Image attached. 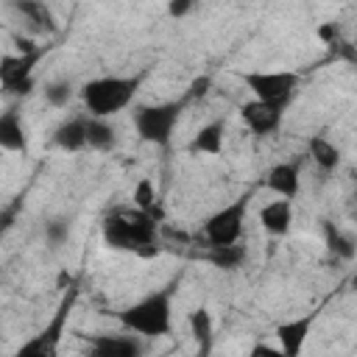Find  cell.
Instances as JSON below:
<instances>
[{
  "label": "cell",
  "instance_id": "1",
  "mask_svg": "<svg viewBox=\"0 0 357 357\" xmlns=\"http://www.w3.org/2000/svg\"><path fill=\"white\" fill-rule=\"evenodd\" d=\"M178 279H170L165 287H156L137 298L134 304L123 307L117 312V321L137 337H165L173 329V293Z\"/></svg>",
  "mask_w": 357,
  "mask_h": 357
},
{
  "label": "cell",
  "instance_id": "2",
  "mask_svg": "<svg viewBox=\"0 0 357 357\" xmlns=\"http://www.w3.org/2000/svg\"><path fill=\"white\" fill-rule=\"evenodd\" d=\"M159 234V223L153 215L139 209H117L109 212L100 223L103 245L112 251H148L153 248Z\"/></svg>",
  "mask_w": 357,
  "mask_h": 357
},
{
  "label": "cell",
  "instance_id": "3",
  "mask_svg": "<svg viewBox=\"0 0 357 357\" xmlns=\"http://www.w3.org/2000/svg\"><path fill=\"white\" fill-rule=\"evenodd\" d=\"M139 81H142L139 75H100V78L86 81L78 89V95H81V103L89 117L109 120L131 106V100L139 89Z\"/></svg>",
  "mask_w": 357,
  "mask_h": 357
},
{
  "label": "cell",
  "instance_id": "4",
  "mask_svg": "<svg viewBox=\"0 0 357 357\" xmlns=\"http://www.w3.org/2000/svg\"><path fill=\"white\" fill-rule=\"evenodd\" d=\"M184 100H165V103H142L131 112L134 131L142 142L167 148L176 131V123L181 120Z\"/></svg>",
  "mask_w": 357,
  "mask_h": 357
},
{
  "label": "cell",
  "instance_id": "5",
  "mask_svg": "<svg viewBox=\"0 0 357 357\" xmlns=\"http://www.w3.org/2000/svg\"><path fill=\"white\" fill-rule=\"evenodd\" d=\"M240 81L259 103H271L279 109H287V103L296 98L301 78L290 70H248L240 73Z\"/></svg>",
  "mask_w": 357,
  "mask_h": 357
},
{
  "label": "cell",
  "instance_id": "6",
  "mask_svg": "<svg viewBox=\"0 0 357 357\" xmlns=\"http://www.w3.org/2000/svg\"><path fill=\"white\" fill-rule=\"evenodd\" d=\"M245 215H248V195H240V198L229 201L226 206H220L218 212H212L201 223V231H204V240L209 243V248L240 243L243 229H245Z\"/></svg>",
  "mask_w": 357,
  "mask_h": 357
},
{
  "label": "cell",
  "instance_id": "7",
  "mask_svg": "<svg viewBox=\"0 0 357 357\" xmlns=\"http://www.w3.org/2000/svg\"><path fill=\"white\" fill-rule=\"evenodd\" d=\"M73 304H75V290H70L61 298V304L56 307V312H53V318L47 321L45 329H39L36 335H31L28 340H22L17 346L14 357H59V343H61V335H64Z\"/></svg>",
  "mask_w": 357,
  "mask_h": 357
},
{
  "label": "cell",
  "instance_id": "8",
  "mask_svg": "<svg viewBox=\"0 0 357 357\" xmlns=\"http://www.w3.org/2000/svg\"><path fill=\"white\" fill-rule=\"evenodd\" d=\"M39 53H31V56L14 53V56L0 59V86H3V92L14 95V98H25V95L33 92V86H36L33 67L39 61Z\"/></svg>",
  "mask_w": 357,
  "mask_h": 357
},
{
  "label": "cell",
  "instance_id": "9",
  "mask_svg": "<svg viewBox=\"0 0 357 357\" xmlns=\"http://www.w3.org/2000/svg\"><path fill=\"white\" fill-rule=\"evenodd\" d=\"M145 346L137 335L98 332L86 337V357H142Z\"/></svg>",
  "mask_w": 357,
  "mask_h": 357
},
{
  "label": "cell",
  "instance_id": "10",
  "mask_svg": "<svg viewBox=\"0 0 357 357\" xmlns=\"http://www.w3.org/2000/svg\"><path fill=\"white\" fill-rule=\"evenodd\" d=\"M240 112V120L245 123V128L254 134V137H271L279 131L282 126V117H284V109L279 106H271V103H259V100H245L237 106Z\"/></svg>",
  "mask_w": 357,
  "mask_h": 357
},
{
  "label": "cell",
  "instance_id": "11",
  "mask_svg": "<svg viewBox=\"0 0 357 357\" xmlns=\"http://www.w3.org/2000/svg\"><path fill=\"white\" fill-rule=\"evenodd\" d=\"M262 184H265L271 192H276L279 198L293 201V198L298 195V190H301V156L271 165L268 173L262 176Z\"/></svg>",
  "mask_w": 357,
  "mask_h": 357
},
{
  "label": "cell",
  "instance_id": "12",
  "mask_svg": "<svg viewBox=\"0 0 357 357\" xmlns=\"http://www.w3.org/2000/svg\"><path fill=\"white\" fill-rule=\"evenodd\" d=\"M315 312H307V315H298V318H290L284 324L276 326V340H279V349L284 357H301L304 346H307V337L315 326Z\"/></svg>",
  "mask_w": 357,
  "mask_h": 357
},
{
  "label": "cell",
  "instance_id": "13",
  "mask_svg": "<svg viewBox=\"0 0 357 357\" xmlns=\"http://www.w3.org/2000/svg\"><path fill=\"white\" fill-rule=\"evenodd\" d=\"M0 151H8V153L28 151V128L17 106H8L0 112Z\"/></svg>",
  "mask_w": 357,
  "mask_h": 357
},
{
  "label": "cell",
  "instance_id": "14",
  "mask_svg": "<svg viewBox=\"0 0 357 357\" xmlns=\"http://www.w3.org/2000/svg\"><path fill=\"white\" fill-rule=\"evenodd\" d=\"M259 226L265 234L271 237H284L293 226V201H284V198H276V201H268L262 209H259Z\"/></svg>",
  "mask_w": 357,
  "mask_h": 357
},
{
  "label": "cell",
  "instance_id": "15",
  "mask_svg": "<svg viewBox=\"0 0 357 357\" xmlns=\"http://www.w3.org/2000/svg\"><path fill=\"white\" fill-rule=\"evenodd\" d=\"M223 134H226V120L215 117L209 123H204L192 139H190V153H204V156H220L223 153Z\"/></svg>",
  "mask_w": 357,
  "mask_h": 357
},
{
  "label": "cell",
  "instance_id": "16",
  "mask_svg": "<svg viewBox=\"0 0 357 357\" xmlns=\"http://www.w3.org/2000/svg\"><path fill=\"white\" fill-rule=\"evenodd\" d=\"M53 145L67 151V153H78L86 148V114L78 117H67L56 126L53 131Z\"/></svg>",
  "mask_w": 357,
  "mask_h": 357
},
{
  "label": "cell",
  "instance_id": "17",
  "mask_svg": "<svg viewBox=\"0 0 357 357\" xmlns=\"http://www.w3.org/2000/svg\"><path fill=\"white\" fill-rule=\"evenodd\" d=\"M25 22H28V28H33V31H39V33H56V17H53V11H50V6H45V3H33V0H22V3H14L11 6Z\"/></svg>",
  "mask_w": 357,
  "mask_h": 357
},
{
  "label": "cell",
  "instance_id": "18",
  "mask_svg": "<svg viewBox=\"0 0 357 357\" xmlns=\"http://www.w3.org/2000/svg\"><path fill=\"white\" fill-rule=\"evenodd\" d=\"M307 151H310V156H312V162H315V167L321 173H335L340 167V159H343L340 156V148L335 142H329L326 137H321V134L310 137Z\"/></svg>",
  "mask_w": 357,
  "mask_h": 357
},
{
  "label": "cell",
  "instance_id": "19",
  "mask_svg": "<svg viewBox=\"0 0 357 357\" xmlns=\"http://www.w3.org/2000/svg\"><path fill=\"white\" fill-rule=\"evenodd\" d=\"M114 145H117V128L112 126V120L86 114V148L106 153V151H114Z\"/></svg>",
  "mask_w": 357,
  "mask_h": 357
},
{
  "label": "cell",
  "instance_id": "20",
  "mask_svg": "<svg viewBox=\"0 0 357 357\" xmlns=\"http://www.w3.org/2000/svg\"><path fill=\"white\" fill-rule=\"evenodd\" d=\"M187 324H190V332H192V337H195V343H198V354L206 357V354L212 351V332H215L209 310H206V307H195V310L187 315Z\"/></svg>",
  "mask_w": 357,
  "mask_h": 357
},
{
  "label": "cell",
  "instance_id": "21",
  "mask_svg": "<svg viewBox=\"0 0 357 357\" xmlns=\"http://www.w3.org/2000/svg\"><path fill=\"white\" fill-rule=\"evenodd\" d=\"M324 243H326V251L329 254H335L337 259H354V254H357V248H354V237L351 234H346L340 226H335L332 220H324Z\"/></svg>",
  "mask_w": 357,
  "mask_h": 357
},
{
  "label": "cell",
  "instance_id": "22",
  "mask_svg": "<svg viewBox=\"0 0 357 357\" xmlns=\"http://www.w3.org/2000/svg\"><path fill=\"white\" fill-rule=\"evenodd\" d=\"M42 95L53 109H67L73 103V98H75V86H73L70 78H53V81H47L42 86Z\"/></svg>",
  "mask_w": 357,
  "mask_h": 357
},
{
  "label": "cell",
  "instance_id": "23",
  "mask_svg": "<svg viewBox=\"0 0 357 357\" xmlns=\"http://www.w3.org/2000/svg\"><path fill=\"white\" fill-rule=\"evenodd\" d=\"M206 259L215 265V268H223V271H234L245 262V248L243 245H215L206 251Z\"/></svg>",
  "mask_w": 357,
  "mask_h": 357
},
{
  "label": "cell",
  "instance_id": "24",
  "mask_svg": "<svg viewBox=\"0 0 357 357\" xmlns=\"http://www.w3.org/2000/svg\"><path fill=\"white\" fill-rule=\"evenodd\" d=\"M131 201H134V209L139 212H148L156 218V187L151 178H139L134 184V192H131Z\"/></svg>",
  "mask_w": 357,
  "mask_h": 357
},
{
  "label": "cell",
  "instance_id": "25",
  "mask_svg": "<svg viewBox=\"0 0 357 357\" xmlns=\"http://www.w3.org/2000/svg\"><path fill=\"white\" fill-rule=\"evenodd\" d=\"M73 234V226H70V218H50L45 223V243L50 248H61Z\"/></svg>",
  "mask_w": 357,
  "mask_h": 357
},
{
  "label": "cell",
  "instance_id": "26",
  "mask_svg": "<svg viewBox=\"0 0 357 357\" xmlns=\"http://www.w3.org/2000/svg\"><path fill=\"white\" fill-rule=\"evenodd\" d=\"M318 36H321L329 47H337V45L343 42V36H340V25H337V22H321V25H318Z\"/></svg>",
  "mask_w": 357,
  "mask_h": 357
},
{
  "label": "cell",
  "instance_id": "27",
  "mask_svg": "<svg viewBox=\"0 0 357 357\" xmlns=\"http://www.w3.org/2000/svg\"><path fill=\"white\" fill-rule=\"evenodd\" d=\"M248 357H284L279 346H271V343H254Z\"/></svg>",
  "mask_w": 357,
  "mask_h": 357
},
{
  "label": "cell",
  "instance_id": "28",
  "mask_svg": "<svg viewBox=\"0 0 357 357\" xmlns=\"http://www.w3.org/2000/svg\"><path fill=\"white\" fill-rule=\"evenodd\" d=\"M195 6H192V0H170L167 3V14L170 17H176V20H181L184 14H190Z\"/></svg>",
  "mask_w": 357,
  "mask_h": 357
},
{
  "label": "cell",
  "instance_id": "29",
  "mask_svg": "<svg viewBox=\"0 0 357 357\" xmlns=\"http://www.w3.org/2000/svg\"><path fill=\"white\" fill-rule=\"evenodd\" d=\"M209 86H212V81L206 78V75H201V78H195L192 84H190V92H187V98H198V95H206L209 92ZM184 98V100H187Z\"/></svg>",
  "mask_w": 357,
  "mask_h": 357
}]
</instances>
